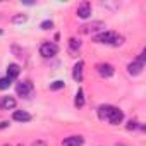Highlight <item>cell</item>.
<instances>
[{
    "mask_svg": "<svg viewBox=\"0 0 146 146\" xmlns=\"http://www.w3.org/2000/svg\"><path fill=\"white\" fill-rule=\"evenodd\" d=\"M95 43H103V45H112V46H119L124 43V36L117 35L115 31H102L98 35H95Z\"/></svg>",
    "mask_w": 146,
    "mask_h": 146,
    "instance_id": "6da1fadb",
    "label": "cell"
},
{
    "mask_svg": "<svg viewBox=\"0 0 146 146\" xmlns=\"http://www.w3.org/2000/svg\"><path fill=\"white\" fill-rule=\"evenodd\" d=\"M144 60H146V52L143 50V52H141V55L127 65V72H129L131 76H137V74H141L143 69H144Z\"/></svg>",
    "mask_w": 146,
    "mask_h": 146,
    "instance_id": "7a4b0ae2",
    "label": "cell"
},
{
    "mask_svg": "<svg viewBox=\"0 0 146 146\" xmlns=\"http://www.w3.org/2000/svg\"><path fill=\"white\" fill-rule=\"evenodd\" d=\"M57 53H58V46H57L55 43L46 41V43H43V45L40 46V55L45 57V58H52V57H55Z\"/></svg>",
    "mask_w": 146,
    "mask_h": 146,
    "instance_id": "3957f363",
    "label": "cell"
},
{
    "mask_svg": "<svg viewBox=\"0 0 146 146\" xmlns=\"http://www.w3.org/2000/svg\"><path fill=\"white\" fill-rule=\"evenodd\" d=\"M16 93L23 98H28L33 93V83L31 81H21L16 84Z\"/></svg>",
    "mask_w": 146,
    "mask_h": 146,
    "instance_id": "277c9868",
    "label": "cell"
},
{
    "mask_svg": "<svg viewBox=\"0 0 146 146\" xmlns=\"http://www.w3.org/2000/svg\"><path fill=\"white\" fill-rule=\"evenodd\" d=\"M96 72H98L102 78H112L113 72H115V69H113V65L102 62V64H96Z\"/></svg>",
    "mask_w": 146,
    "mask_h": 146,
    "instance_id": "5b68a950",
    "label": "cell"
},
{
    "mask_svg": "<svg viewBox=\"0 0 146 146\" xmlns=\"http://www.w3.org/2000/svg\"><path fill=\"white\" fill-rule=\"evenodd\" d=\"M81 31L83 33H98V31L102 33V31H105V23L103 21H95L91 24H84Z\"/></svg>",
    "mask_w": 146,
    "mask_h": 146,
    "instance_id": "8992f818",
    "label": "cell"
},
{
    "mask_svg": "<svg viewBox=\"0 0 146 146\" xmlns=\"http://www.w3.org/2000/svg\"><path fill=\"white\" fill-rule=\"evenodd\" d=\"M16 108V98L14 96H2L0 98V110H14Z\"/></svg>",
    "mask_w": 146,
    "mask_h": 146,
    "instance_id": "52a82bcc",
    "label": "cell"
},
{
    "mask_svg": "<svg viewBox=\"0 0 146 146\" xmlns=\"http://www.w3.org/2000/svg\"><path fill=\"white\" fill-rule=\"evenodd\" d=\"M122 120H124V112H122L120 108H115V107H113V110H112V113H110V117H108V122H110L112 125H119Z\"/></svg>",
    "mask_w": 146,
    "mask_h": 146,
    "instance_id": "ba28073f",
    "label": "cell"
},
{
    "mask_svg": "<svg viewBox=\"0 0 146 146\" xmlns=\"http://www.w3.org/2000/svg\"><path fill=\"white\" fill-rule=\"evenodd\" d=\"M78 16L81 19H88L91 16V4L90 2H81L78 7Z\"/></svg>",
    "mask_w": 146,
    "mask_h": 146,
    "instance_id": "9c48e42d",
    "label": "cell"
},
{
    "mask_svg": "<svg viewBox=\"0 0 146 146\" xmlns=\"http://www.w3.org/2000/svg\"><path fill=\"white\" fill-rule=\"evenodd\" d=\"M64 146H83L84 144V137L83 136H69L62 141Z\"/></svg>",
    "mask_w": 146,
    "mask_h": 146,
    "instance_id": "30bf717a",
    "label": "cell"
},
{
    "mask_svg": "<svg viewBox=\"0 0 146 146\" xmlns=\"http://www.w3.org/2000/svg\"><path fill=\"white\" fill-rule=\"evenodd\" d=\"M83 67H84V64L81 60L74 64V69H72V79H74L76 83H81L83 81Z\"/></svg>",
    "mask_w": 146,
    "mask_h": 146,
    "instance_id": "8fae6325",
    "label": "cell"
},
{
    "mask_svg": "<svg viewBox=\"0 0 146 146\" xmlns=\"http://www.w3.org/2000/svg\"><path fill=\"white\" fill-rule=\"evenodd\" d=\"M19 72H21V67H19L17 64H11V65L7 67V76H5V78H7L9 81H14V79L19 76Z\"/></svg>",
    "mask_w": 146,
    "mask_h": 146,
    "instance_id": "7c38bea8",
    "label": "cell"
},
{
    "mask_svg": "<svg viewBox=\"0 0 146 146\" xmlns=\"http://www.w3.org/2000/svg\"><path fill=\"white\" fill-rule=\"evenodd\" d=\"M112 110H113L112 105H100V107H98V117H100L102 120H108Z\"/></svg>",
    "mask_w": 146,
    "mask_h": 146,
    "instance_id": "4fadbf2b",
    "label": "cell"
},
{
    "mask_svg": "<svg viewBox=\"0 0 146 146\" xmlns=\"http://www.w3.org/2000/svg\"><path fill=\"white\" fill-rule=\"evenodd\" d=\"M12 119L17 120V122H29L31 120V115L28 112H24V110H16L12 113Z\"/></svg>",
    "mask_w": 146,
    "mask_h": 146,
    "instance_id": "5bb4252c",
    "label": "cell"
},
{
    "mask_svg": "<svg viewBox=\"0 0 146 146\" xmlns=\"http://www.w3.org/2000/svg\"><path fill=\"white\" fill-rule=\"evenodd\" d=\"M84 102H86V100H84V91L79 88L78 93H76V98H74V105H76L78 108H81V107H84Z\"/></svg>",
    "mask_w": 146,
    "mask_h": 146,
    "instance_id": "9a60e30c",
    "label": "cell"
},
{
    "mask_svg": "<svg viewBox=\"0 0 146 146\" xmlns=\"http://www.w3.org/2000/svg\"><path fill=\"white\" fill-rule=\"evenodd\" d=\"M125 127H127V131H136V129H144V125H139V122H137V120H132V119H131V120L127 122V125H125Z\"/></svg>",
    "mask_w": 146,
    "mask_h": 146,
    "instance_id": "2e32d148",
    "label": "cell"
},
{
    "mask_svg": "<svg viewBox=\"0 0 146 146\" xmlns=\"http://www.w3.org/2000/svg\"><path fill=\"white\" fill-rule=\"evenodd\" d=\"M69 46H70V50H79L81 48V41L76 40V38H70L69 40Z\"/></svg>",
    "mask_w": 146,
    "mask_h": 146,
    "instance_id": "e0dca14e",
    "label": "cell"
},
{
    "mask_svg": "<svg viewBox=\"0 0 146 146\" xmlns=\"http://www.w3.org/2000/svg\"><path fill=\"white\" fill-rule=\"evenodd\" d=\"M26 21H28V17H26L24 14H17V16L12 17V23H14V24H21V23H26Z\"/></svg>",
    "mask_w": 146,
    "mask_h": 146,
    "instance_id": "ac0fdd59",
    "label": "cell"
},
{
    "mask_svg": "<svg viewBox=\"0 0 146 146\" xmlns=\"http://www.w3.org/2000/svg\"><path fill=\"white\" fill-rule=\"evenodd\" d=\"M11 84H12V81H9L7 78H2V79H0V90H7Z\"/></svg>",
    "mask_w": 146,
    "mask_h": 146,
    "instance_id": "d6986e66",
    "label": "cell"
},
{
    "mask_svg": "<svg viewBox=\"0 0 146 146\" xmlns=\"http://www.w3.org/2000/svg\"><path fill=\"white\" fill-rule=\"evenodd\" d=\"M60 88H64V81H53L52 84H50V90H60Z\"/></svg>",
    "mask_w": 146,
    "mask_h": 146,
    "instance_id": "ffe728a7",
    "label": "cell"
},
{
    "mask_svg": "<svg viewBox=\"0 0 146 146\" xmlns=\"http://www.w3.org/2000/svg\"><path fill=\"white\" fill-rule=\"evenodd\" d=\"M52 26H53V23H52V21H43V23L40 24V28H41V29H45V31H46V29H50Z\"/></svg>",
    "mask_w": 146,
    "mask_h": 146,
    "instance_id": "44dd1931",
    "label": "cell"
},
{
    "mask_svg": "<svg viewBox=\"0 0 146 146\" xmlns=\"http://www.w3.org/2000/svg\"><path fill=\"white\" fill-rule=\"evenodd\" d=\"M31 146H46V143H45V141H41V139H38V141H35Z\"/></svg>",
    "mask_w": 146,
    "mask_h": 146,
    "instance_id": "7402d4cb",
    "label": "cell"
},
{
    "mask_svg": "<svg viewBox=\"0 0 146 146\" xmlns=\"http://www.w3.org/2000/svg\"><path fill=\"white\" fill-rule=\"evenodd\" d=\"M9 125V122H0V129H5Z\"/></svg>",
    "mask_w": 146,
    "mask_h": 146,
    "instance_id": "603a6c76",
    "label": "cell"
},
{
    "mask_svg": "<svg viewBox=\"0 0 146 146\" xmlns=\"http://www.w3.org/2000/svg\"><path fill=\"white\" fill-rule=\"evenodd\" d=\"M2 33H4V31H2V29H0V35H2Z\"/></svg>",
    "mask_w": 146,
    "mask_h": 146,
    "instance_id": "cb8c5ba5",
    "label": "cell"
},
{
    "mask_svg": "<svg viewBox=\"0 0 146 146\" xmlns=\"http://www.w3.org/2000/svg\"><path fill=\"white\" fill-rule=\"evenodd\" d=\"M17 146H23V144H17Z\"/></svg>",
    "mask_w": 146,
    "mask_h": 146,
    "instance_id": "d4e9b609",
    "label": "cell"
}]
</instances>
